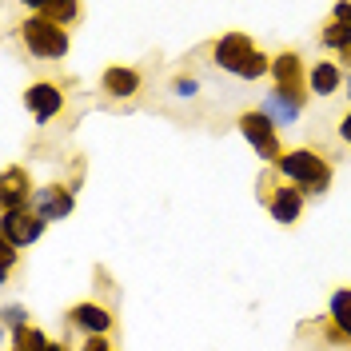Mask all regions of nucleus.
<instances>
[{"mask_svg": "<svg viewBox=\"0 0 351 351\" xmlns=\"http://www.w3.org/2000/svg\"><path fill=\"white\" fill-rule=\"evenodd\" d=\"M208 52H212V64H216L219 72H228V76H236V80H247V84H252V80L271 76V56H267L247 32H240V28L216 36Z\"/></svg>", "mask_w": 351, "mask_h": 351, "instance_id": "f257e3e1", "label": "nucleus"}, {"mask_svg": "<svg viewBox=\"0 0 351 351\" xmlns=\"http://www.w3.org/2000/svg\"><path fill=\"white\" fill-rule=\"evenodd\" d=\"M276 172L311 199V196H328L331 180H335V164L319 148H287L280 156V164H276Z\"/></svg>", "mask_w": 351, "mask_h": 351, "instance_id": "f03ea898", "label": "nucleus"}, {"mask_svg": "<svg viewBox=\"0 0 351 351\" xmlns=\"http://www.w3.org/2000/svg\"><path fill=\"white\" fill-rule=\"evenodd\" d=\"M16 40L24 44V52L32 60H64L68 48H72V32L52 21H44V16H36V12H28L16 24Z\"/></svg>", "mask_w": 351, "mask_h": 351, "instance_id": "7ed1b4c3", "label": "nucleus"}, {"mask_svg": "<svg viewBox=\"0 0 351 351\" xmlns=\"http://www.w3.org/2000/svg\"><path fill=\"white\" fill-rule=\"evenodd\" d=\"M260 204L267 208V216L276 219L280 228H295V223L304 219L307 196L295 188V184H287L276 168H267V172L260 176Z\"/></svg>", "mask_w": 351, "mask_h": 351, "instance_id": "20e7f679", "label": "nucleus"}, {"mask_svg": "<svg viewBox=\"0 0 351 351\" xmlns=\"http://www.w3.org/2000/svg\"><path fill=\"white\" fill-rule=\"evenodd\" d=\"M236 128H240V136L252 144V152L260 156L267 168H276V164H280V156L287 152L284 140H280V128H276V124H271L260 108L240 112V116H236Z\"/></svg>", "mask_w": 351, "mask_h": 351, "instance_id": "39448f33", "label": "nucleus"}, {"mask_svg": "<svg viewBox=\"0 0 351 351\" xmlns=\"http://www.w3.org/2000/svg\"><path fill=\"white\" fill-rule=\"evenodd\" d=\"M307 60L300 48H284V52H276L271 56V88L276 92H284V96H291V100H300V104H307L311 100V88H307Z\"/></svg>", "mask_w": 351, "mask_h": 351, "instance_id": "423d86ee", "label": "nucleus"}, {"mask_svg": "<svg viewBox=\"0 0 351 351\" xmlns=\"http://www.w3.org/2000/svg\"><path fill=\"white\" fill-rule=\"evenodd\" d=\"M64 324L84 339L88 335H112L116 331V311L108 304H100V300H80V304L68 307Z\"/></svg>", "mask_w": 351, "mask_h": 351, "instance_id": "0eeeda50", "label": "nucleus"}, {"mask_svg": "<svg viewBox=\"0 0 351 351\" xmlns=\"http://www.w3.org/2000/svg\"><path fill=\"white\" fill-rule=\"evenodd\" d=\"M24 108L32 112L36 124H48V120H56L68 108V92L56 80H32L24 88Z\"/></svg>", "mask_w": 351, "mask_h": 351, "instance_id": "6e6552de", "label": "nucleus"}, {"mask_svg": "<svg viewBox=\"0 0 351 351\" xmlns=\"http://www.w3.org/2000/svg\"><path fill=\"white\" fill-rule=\"evenodd\" d=\"M76 208V192L68 188V180H52V184H40L36 196H32V212L44 219V223H60V219L72 216Z\"/></svg>", "mask_w": 351, "mask_h": 351, "instance_id": "1a4fd4ad", "label": "nucleus"}, {"mask_svg": "<svg viewBox=\"0 0 351 351\" xmlns=\"http://www.w3.org/2000/svg\"><path fill=\"white\" fill-rule=\"evenodd\" d=\"M319 335L331 348H351V287H335L328 300V319L319 324Z\"/></svg>", "mask_w": 351, "mask_h": 351, "instance_id": "9d476101", "label": "nucleus"}, {"mask_svg": "<svg viewBox=\"0 0 351 351\" xmlns=\"http://www.w3.org/2000/svg\"><path fill=\"white\" fill-rule=\"evenodd\" d=\"M32 196H36V184L24 164H8L0 172V212H21V208H32Z\"/></svg>", "mask_w": 351, "mask_h": 351, "instance_id": "9b49d317", "label": "nucleus"}, {"mask_svg": "<svg viewBox=\"0 0 351 351\" xmlns=\"http://www.w3.org/2000/svg\"><path fill=\"white\" fill-rule=\"evenodd\" d=\"M44 223L32 208H21V212H0V240L12 243V247H32V243L44 236Z\"/></svg>", "mask_w": 351, "mask_h": 351, "instance_id": "f8f14e48", "label": "nucleus"}, {"mask_svg": "<svg viewBox=\"0 0 351 351\" xmlns=\"http://www.w3.org/2000/svg\"><path fill=\"white\" fill-rule=\"evenodd\" d=\"M256 108H260L276 128H291V124H300V116H304L307 104H300V100H291V96H284V92H276V88H271Z\"/></svg>", "mask_w": 351, "mask_h": 351, "instance_id": "ddd939ff", "label": "nucleus"}, {"mask_svg": "<svg viewBox=\"0 0 351 351\" xmlns=\"http://www.w3.org/2000/svg\"><path fill=\"white\" fill-rule=\"evenodd\" d=\"M140 72L128 64H108L104 68V76H100V92L104 96H112V100H132L136 92H140Z\"/></svg>", "mask_w": 351, "mask_h": 351, "instance_id": "4468645a", "label": "nucleus"}, {"mask_svg": "<svg viewBox=\"0 0 351 351\" xmlns=\"http://www.w3.org/2000/svg\"><path fill=\"white\" fill-rule=\"evenodd\" d=\"M343 80H348V72L335 64V60H311L307 68V88H311V96H335V92H343Z\"/></svg>", "mask_w": 351, "mask_h": 351, "instance_id": "2eb2a0df", "label": "nucleus"}, {"mask_svg": "<svg viewBox=\"0 0 351 351\" xmlns=\"http://www.w3.org/2000/svg\"><path fill=\"white\" fill-rule=\"evenodd\" d=\"M28 12H36V16H44V21H52V24H60V28H72V24L84 16V8H80L76 0H32Z\"/></svg>", "mask_w": 351, "mask_h": 351, "instance_id": "dca6fc26", "label": "nucleus"}, {"mask_svg": "<svg viewBox=\"0 0 351 351\" xmlns=\"http://www.w3.org/2000/svg\"><path fill=\"white\" fill-rule=\"evenodd\" d=\"M48 343H52V339H48L36 324H28V328H21V331L8 335V351H44Z\"/></svg>", "mask_w": 351, "mask_h": 351, "instance_id": "f3484780", "label": "nucleus"}, {"mask_svg": "<svg viewBox=\"0 0 351 351\" xmlns=\"http://www.w3.org/2000/svg\"><path fill=\"white\" fill-rule=\"evenodd\" d=\"M319 44H324L328 52H343V48H351V28L328 16V24L319 28Z\"/></svg>", "mask_w": 351, "mask_h": 351, "instance_id": "a211bd4d", "label": "nucleus"}, {"mask_svg": "<svg viewBox=\"0 0 351 351\" xmlns=\"http://www.w3.org/2000/svg\"><path fill=\"white\" fill-rule=\"evenodd\" d=\"M28 315H32V311H28V307H21V304H8V307H4V328H8V335H12V331H21V328H28V324H32Z\"/></svg>", "mask_w": 351, "mask_h": 351, "instance_id": "6ab92c4d", "label": "nucleus"}, {"mask_svg": "<svg viewBox=\"0 0 351 351\" xmlns=\"http://www.w3.org/2000/svg\"><path fill=\"white\" fill-rule=\"evenodd\" d=\"M16 252H21V247H12V243L0 240V280H4V284H8L12 271H16Z\"/></svg>", "mask_w": 351, "mask_h": 351, "instance_id": "aec40b11", "label": "nucleus"}, {"mask_svg": "<svg viewBox=\"0 0 351 351\" xmlns=\"http://www.w3.org/2000/svg\"><path fill=\"white\" fill-rule=\"evenodd\" d=\"M172 92L176 96H196L199 92V76H192V72H180L172 80Z\"/></svg>", "mask_w": 351, "mask_h": 351, "instance_id": "412c9836", "label": "nucleus"}, {"mask_svg": "<svg viewBox=\"0 0 351 351\" xmlns=\"http://www.w3.org/2000/svg\"><path fill=\"white\" fill-rule=\"evenodd\" d=\"M80 351H116V343H112V335H88Z\"/></svg>", "mask_w": 351, "mask_h": 351, "instance_id": "4be33fe9", "label": "nucleus"}, {"mask_svg": "<svg viewBox=\"0 0 351 351\" xmlns=\"http://www.w3.org/2000/svg\"><path fill=\"white\" fill-rule=\"evenodd\" d=\"M80 184H84V156H76V160H72V172H68V188H72V192H76Z\"/></svg>", "mask_w": 351, "mask_h": 351, "instance_id": "5701e85b", "label": "nucleus"}, {"mask_svg": "<svg viewBox=\"0 0 351 351\" xmlns=\"http://www.w3.org/2000/svg\"><path fill=\"white\" fill-rule=\"evenodd\" d=\"M331 21H339V24H348V28H351V0H343V4H335V8H331Z\"/></svg>", "mask_w": 351, "mask_h": 351, "instance_id": "b1692460", "label": "nucleus"}, {"mask_svg": "<svg viewBox=\"0 0 351 351\" xmlns=\"http://www.w3.org/2000/svg\"><path fill=\"white\" fill-rule=\"evenodd\" d=\"M339 140H343V144H351V112H343V116H339Z\"/></svg>", "mask_w": 351, "mask_h": 351, "instance_id": "393cba45", "label": "nucleus"}, {"mask_svg": "<svg viewBox=\"0 0 351 351\" xmlns=\"http://www.w3.org/2000/svg\"><path fill=\"white\" fill-rule=\"evenodd\" d=\"M44 351H72V343H68V339H52Z\"/></svg>", "mask_w": 351, "mask_h": 351, "instance_id": "a878e982", "label": "nucleus"}, {"mask_svg": "<svg viewBox=\"0 0 351 351\" xmlns=\"http://www.w3.org/2000/svg\"><path fill=\"white\" fill-rule=\"evenodd\" d=\"M343 88H348V100H351V72H348V80H343Z\"/></svg>", "mask_w": 351, "mask_h": 351, "instance_id": "bb28decb", "label": "nucleus"}, {"mask_svg": "<svg viewBox=\"0 0 351 351\" xmlns=\"http://www.w3.org/2000/svg\"><path fill=\"white\" fill-rule=\"evenodd\" d=\"M4 351H8V348H4Z\"/></svg>", "mask_w": 351, "mask_h": 351, "instance_id": "cd10ccee", "label": "nucleus"}]
</instances>
